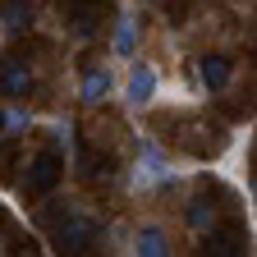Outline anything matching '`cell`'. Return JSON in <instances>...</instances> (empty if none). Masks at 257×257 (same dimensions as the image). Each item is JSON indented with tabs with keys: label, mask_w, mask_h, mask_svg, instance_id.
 <instances>
[{
	"label": "cell",
	"mask_w": 257,
	"mask_h": 257,
	"mask_svg": "<svg viewBox=\"0 0 257 257\" xmlns=\"http://www.w3.org/2000/svg\"><path fill=\"white\" fill-rule=\"evenodd\" d=\"M60 170H64V161L55 156V152H42L37 161L28 166V198H42V193H51L55 184H60Z\"/></svg>",
	"instance_id": "cell-1"
},
{
	"label": "cell",
	"mask_w": 257,
	"mask_h": 257,
	"mask_svg": "<svg viewBox=\"0 0 257 257\" xmlns=\"http://www.w3.org/2000/svg\"><path fill=\"white\" fill-rule=\"evenodd\" d=\"M92 220H83V216H74V220H64L60 225V234H55V243H60V252H87V243H92Z\"/></svg>",
	"instance_id": "cell-2"
},
{
	"label": "cell",
	"mask_w": 257,
	"mask_h": 257,
	"mask_svg": "<svg viewBox=\"0 0 257 257\" xmlns=\"http://www.w3.org/2000/svg\"><path fill=\"white\" fill-rule=\"evenodd\" d=\"M0 92L5 96H28L32 92V69L19 64V60H5L0 64Z\"/></svg>",
	"instance_id": "cell-3"
},
{
	"label": "cell",
	"mask_w": 257,
	"mask_h": 257,
	"mask_svg": "<svg viewBox=\"0 0 257 257\" xmlns=\"http://www.w3.org/2000/svg\"><path fill=\"white\" fill-rule=\"evenodd\" d=\"M152 92H156V74L147 69V64H138L134 78H128V101H134V106H147Z\"/></svg>",
	"instance_id": "cell-4"
},
{
	"label": "cell",
	"mask_w": 257,
	"mask_h": 257,
	"mask_svg": "<svg viewBox=\"0 0 257 257\" xmlns=\"http://www.w3.org/2000/svg\"><path fill=\"white\" fill-rule=\"evenodd\" d=\"M198 74H202V83H207L211 92H220L225 83H230V60H225V55H207Z\"/></svg>",
	"instance_id": "cell-5"
},
{
	"label": "cell",
	"mask_w": 257,
	"mask_h": 257,
	"mask_svg": "<svg viewBox=\"0 0 257 257\" xmlns=\"http://www.w3.org/2000/svg\"><path fill=\"white\" fill-rule=\"evenodd\" d=\"M28 23H32V0H10V5H5V28L23 32Z\"/></svg>",
	"instance_id": "cell-6"
},
{
	"label": "cell",
	"mask_w": 257,
	"mask_h": 257,
	"mask_svg": "<svg viewBox=\"0 0 257 257\" xmlns=\"http://www.w3.org/2000/svg\"><path fill=\"white\" fill-rule=\"evenodd\" d=\"M106 92H110V74L106 69H96V74L83 78V101H101Z\"/></svg>",
	"instance_id": "cell-7"
},
{
	"label": "cell",
	"mask_w": 257,
	"mask_h": 257,
	"mask_svg": "<svg viewBox=\"0 0 257 257\" xmlns=\"http://www.w3.org/2000/svg\"><path fill=\"white\" fill-rule=\"evenodd\" d=\"M207 252L234 257V252H243V239H239V234H211V239H207Z\"/></svg>",
	"instance_id": "cell-8"
},
{
	"label": "cell",
	"mask_w": 257,
	"mask_h": 257,
	"mask_svg": "<svg viewBox=\"0 0 257 257\" xmlns=\"http://www.w3.org/2000/svg\"><path fill=\"white\" fill-rule=\"evenodd\" d=\"M138 252L143 257H161V252H166V234H161V230H143L138 234Z\"/></svg>",
	"instance_id": "cell-9"
},
{
	"label": "cell",
	"mask_w": 257,
	"mask_h": 257,
	"mask_svg": "<svg viewBox=\"0 0 257 257\" xmlns=\"http://www.w3.org/2000/svg\"><path fill=\"white\" fill-rule=\"evenodd\" d=\"M188 225H193V230H216V211L207 202H193L188 207Z\"/></svg>",
	"instance_id": "cell-10"
},
{
	"label": "cell",
	"mask_w": 257,
	"mask_h": 257,
	"mask_svg": "<svg viewBox=\"0 0 257 257\" xmlns=\"http://www.w3.org/2000/svg\"><path fill=\"white\" fill-rule=\"evenodd\" d=\"M74 23H78V32H92V23H96V10H92V5H74Z\"/></svg>",
	"instance_id": "cell-11"
},
{
	"label": "cell",
	"mask_w": 257,
	"mask_h": 257,
	"mask_svg": "<svg viewBox=\"0 0 257 257\" xmlns=\"http://www.w3.org/2000/svg\"><path fill=\"white\" fill-rule=\"evenodd\" d=\"M115 51H119V55H128V51H134V28H128V23L119 28V37H115Z\"/></svg>",
	"instance_id": "cell-12"
}]
</instances>
